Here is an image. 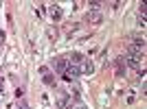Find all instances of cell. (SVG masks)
Instances as JSON below:
<instances>
[{"label": "cell", "mask_w": 147, "mask_h": 109, "mask_svg": "<svg viewBox=\"0 0 147 109\" xmlns=\"http://www.w3.org/2000/svg\"><path fill=\"white\" fill-rule=\"evenodd\" d=\"M49 15H51V20H53V22H59L61 20V9L57 5H51L49 7Z\"/></svg>", "instance_id": "obj_9"}, {"label": "cell", "mask_w": 147, "mask_h": 109, "mask_svg": "<svg viewBox=\"0 0 147 109\" xmlns=\"http://www.w3.org/2000/svg\"><path fill=\"white\" fill-rule=\"evenodd\" d=\"M84 61H86V57H84L81 53H73V54H68V63H70V66H77V68H79Z\"/></svg>", "instance_id": "obj_7"}, {"label": "cell", "mask_w": 147, "mask_h": 109, "mask_svg": "<svg viewBox=\"0 0 147 109\" xmlns=\"http://www.w3.org/2000/svg\"><path fill=\"white\" fill-rule=\"evenodd\" d=\"M88 5H90V11H99V9H101V5H103V2H101V0H90Z\"/></svg>", "instance_id": "obj_11"}, {"label": "cell", "mask_w": 147, "mask_h": 109, "mask_svg": "<svg viewBox=\"0 0 147 109\" xmlns=\"http://www.w3.org/2000/svg\"><path fill=\"white\" fill-rule=\"evenodd\" d=\"M73 109H88V107H86V105H81V103H77V105H75Z\"/></svg>", "instance_id": "obj_12"}, {"label": "cell", "mask_w": 147, "mask_h": 109, "mask_svg": "<svg viewBox=\"0 0 147 109\" xmlns=\"http://www.w3.org/2000/svg\"><path fill=\"white\" fill-rule=\"evenodd\" d=\"M127 50L143 54V53H145V39H141V37H136V35H134L132 39H129V46H127Z\"/></svg>", "instance_id": "obj_3"}, {"label": "cell", "mask_w": 147, "mask_h": 109, "mask_svg": "<svg viewBox=\"0 0 147 109\" xmlns=\"http://www.w3.org/2000/svg\"><path fill=\"white\" fill-rule=\"evenodd\" d=\"M123 61H125V66H127V68H132V70H141L143 54H138V53H132V50H127V53L123 54Z\"/></svg>", "instance_id": "obj_1"}, {"label": "cell", "mask_w": 147, "mask_h": 109, "mask_svg": "<svg viewBox=\"0 0 147 109\" xmlns=\"http://www.w3.org/2000/svg\"><path fill=\"white\" fill-rule=\"evenodd\" d=\"M125 61H123V54L121 57H117V61H114V70H117V76H125Z\"/></svg>", "instance_id": "obj_8"}, {"label": "cell", "mask_w": 147, "mask_h": 109, "mask_svg": "<svg viewBox=\"0 0 147 109\" xmlns=\"http://www.w3.org/2000/svg\"><path fill=\"white\" fill-rule=\"evenodd\" d=\"M53 66H55V70L59 74H64L68 70V59H61V57H57V59H53Z\"/></svg>", "instance_id": "obj_6"}, {"label": "cell", "mask_w": 147, "mask_h": 109, "mask_svg": "<svg viewBox=\"0 0 147 109\" xmlns=\"http://www.w3.org/2000/svg\"><path fill=\"white\" fill-rule=\"evenodd\" d=\"M40 74H42V81H44L46 85H53V87H55V76L49 72V68H46V66L40 68Z\"/></svg>", "instance_id": "obj_5"}, {"label": "cell", "mask_w": 147, "mask_h": 109, "mask_svg": "<svg viewBox=\"0 0 147 109\" xmlns=\"http://www.w3.org/2000/svg\"><path fill=\"white\" fill-rule=\"evenodd\" d=\"M84 22H88V24H101V22H103V15L99 11H88L86 18H84Z\"/></svg>", "instance_id": "obj_4"}, {"label": "cell", "mask_w": 147, "mask_h": 109, "mask_svg": "<svg viewBox=\"0 0 147 109\" xmlns=\"http://www.w3.org/2000/svg\"><path fill=\"white\" fill-rule=\"evenodd\" d=\"M2 87H5V81H2V79H0V90H2Z\"/></svg>", "instance_id": "obj_13"}, {"label": "cell", "mask_w": 147, "mask_h": 109, "mask_svg": "<svg viewBox=\"0 0 147 109\" xmlns=\"http://www.w3.org/2000/svg\"><path fill=\"white\" fill-rule=\"evenodd\" d=\"M79 70H81V74H92V72H94V66H92V61L86 59V61L79 66Z\"/></svg>", "instance_id": "obj_10"}, {"label": "cell", "mask_w": 147, "mask_h": 109, "mask_svg": "<svg viewBox=\"0 0 147 109\" xmlns=\"http://www.w3.org/2000/svg\"><path fill=\"white\" fill-rule=\"evenodd\" d=\"M55 105L57 109H66L70 105V94L66 90H61V87H55Z\"/></svg>", "instance_id": "obj_2"}]
</instances>
